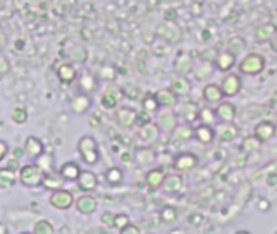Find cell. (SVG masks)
<instances>
[{
	"instance_id": "obj_32",
	"label": "cell",
	"mask_w": 277,
	"mask_h": 234,
	"mask_svg": "<svg viewBox=\"0 0 277 234\" xmlns=\"http://www.w3.org/2000/svg\"><path fill=\"white\" fill-rule=\"evenodd\" d=\"M163 181H165V172H163V169H152L147 172V182L152 187L162 185Z\"/></svg>"
},
{
	"instance_id": "obj_27",
	"label": "cell",
	"mask_w": 277,
	"mask_h": 234,
	"mask_svg": "<svg viewBox=\"0 0 277 234\" xmlns=\"http://www.w3.org/2000/svg\"><path fill=\"white\" fill-rule=\"evenodd\" d=\"M17 182V172L10 171L8 167H0V189L8 190L15 185Z\"/></svg>"
},
{
	"instance_id": "obj_30",
	"label": "cell",
	"mask_w": 277,
	"mask_h": 234,
	"mask_svg": "<svg viewBox=\"0 0 277 234\" xmlns=\"http://www.w3.org/2000/svg\"><path fill=\"white\" fill-rule=\"evenodd\" d=\"M78 82H80V88H82L83 93L93 91V90H95V86H96L95 77H93V75H90V73H87V72H83V73L80 75Z\"/></svg>"
},
{
	"instance_id": "obj_37",
	"label": "cell",
	"mask_w": 277,
	"mask_h": 234,
	"mask_svg": "<svg viewBox=\"0 0 277 234\" xmlns=\"http://www.w3.org/2000/svg\"><path fill=\"white\" fill-rule=\"evenodd\" d=\"M98 78H101V80H114L116 78V68L111 67V65H103V67L98 70Z\"/></svg>"
},
{
	"instance_id": "obj_29",
	"label": "cell",
	"mask_w": 277,
	"mask_h": 234,
	"mask_svg": "<svg viewBox=\"0 0 277 234\" xmlns=\"http://www.w3.org/2000/svg\"><path fill=\"white\" fill-rule=\"evenodd\" d=\"M10 119H12V122H15L18 125L26 124L28 122V111L21 106L13 107V109L10 111Z\"/></svg>"
},
{
	"instance_id": "obj_51",
	"label": "cell",
	"mask_w": 277,
	"mask_h": 234,
	"mask_svg": "<svg viewBox=\"0 0 277 234\" xmlns=\"http://www.w3.org/2000/svg\"><path fill=\"white\" fill-rule=\"evenodd\" d=\"M272 23H274V25L277 26V12L274 13V15H272Z\"/></svg>"
},
{
	"instance_id": "obj_26",
	"label": "cell",
	"mask_w": 277,
	"mask_h": 234,
	"mask_svg": "<svg viewBox=\"0 0 277 234\" xmlns=\"http://www.w3.org/2000/svg\"><path fill=\"white\" fill-rule=\"evenodd\" d=\"M227 50L238 57V55H241V54L246 50V41L243 39L241 36H233V37H230L228 43H227Z\"/></svg>"
},
{
	"instance_id": "obj_20",
	"label": "cell",
	"mask_w": 277,
	"mask_h": 234,
	"mask_svg": "<svg viewBox=\"0 0 277 234\" xmlns=\"http://www.w3.org/2000/svg\"><path fill=\"white\" fill-rule=\"evenodd\" d=\"M173 165H175L178 171H189L197 165V158L191 153H183V154H178Z\"/></svg>"
},
{
	"instance_id": "obj_53",
	"label": "cell",
	"mask_w": 277,
	"mask_h": 234,
	"mask_svg": "<svg viewBox=\"0 0 277 234\" xmlns=\"http://www.w3.org/2000/svg\"><path fill=\"white\" fill-rule=\"evenodd\" d=\"M240 234H246V233H240Z\"/></svg>"
},
{
	"instance_id": "obj_28",
	"label": "cell",
	"mask_w": 277,
	"mask_h": 234,
	"mask_svg": "<svg viewBox=\"0 0 277 234\" xmlns=\"http://www.w3.org/2000/svg\"><path fill=\"white\" fill-rule=\"evenodd\" d=\"M194 137L199 140L203 145H209L214 140V130H212L210 125L203 124V125H199V127L194 130Z\"/></svg>"
},
{
	"instance_id": "obj_22",
	"label": "cell",
	"mask_w": 277,
	"mask_h": 234,
	"mask_svg": "<svg viewBox=\"0 0 277 234\" xmlns=\"http://www.w3.org/2000/svg\"><path fill=\"white\" fill-rule=\"evenodd\" d=\"M60 176L64 177L65 181H77L78 179V176H80V166L77 165V163H74V161H69V163H64L62 166H60Z\"/></svg>"
},
{
	"instance_id": "obj_4",
	"label": "cell",
	"mask_w": 277,
	"mask_h": 234,
	"mask_svg": "<svg viewBox=\"0 0 277 234\" xmlns=\"http://www.w3.org/2000/svg\"><path fill=\"white\" fill-rule=\"evenodd\" d=\"M157 33H158V36H160L163 41H166V43H171V44L180 43L181 36H183L180 26H176L173 21H165L162 26H158Z\"/></svg>"
},
{
	"instance_id": "obj_24",
	"label": "cell",
	"mask_w": 277,
	"mask_h": 234,
	"mask_svg": "<svg viewBox=\"0 0 277 234\" xmlns=\"http://www.w3.org/2000/svg\"><path fill=\"white\" fill-rule=\"evenodd\" d=\"M155 96H157L160 106L170 107V106H175L178 102V95L171 91V88H163V90H158L157 93H155Z\"/></svg>"
},
{
	"instance_id": "obj_2",
	"label": "cell",
	"mask_w": 277,
	"mask_h": 234,
	"mask_svg": "<svg viewBox=\"0 0 277 234\" xmlns=\"http://www.w3.org/2000/svg\"><path fill=\"white\" fill-rule=\"evenodd\" d=\"M46 172L36 165H25L21 166L20 172H18V181L25 187H39L43 185Z\"/></svg>"
},
{
	"instance_id": "obj_10",
	"label": "cell",
	"mask_w": 277,
	"mask_h": 234,
	"mask_svg": "<svg viewBox=\"0 0 277 234\" xmlns=\"http://www.w3.org/2000/svg\"><path fill=\"white\" fill-rule=\"evenodd\" d=\"M90 107H92V98L88 93H78L70 101V109L77 116H83Z\"/></svg>"
},
{
	"instance_id": "obj_52",
	"label": "cell",
	"mask_w": 277,
	"mask_h": 234,
	"mask_svg": "<svg viewBox=\"0 0 277 234\" xmlns=\"http://www.w3.org/2000/svg\"><path fill=\"white\" fill-rule=\"evenodd\" d=\"M21 234H33V233H21Z\"/></svg>"
},
{
	"instance_id": "obj_33",
	"label": "cell",
	"mask_w": 277,
	"mask_h": 234,
	"mask_svg": "<svg viewBox=\"0 0 277 234\" xmlns=\"http://www.w3.org/2000/svg\"><path fill=\"white\" fill-rule=\"evenodd\" d=\"M160 125L168 132H171V130H176L178 127V122H176V116L173 114V112H165L162 117H160Z\"/></svg>"
},
{
	"instance_id": "obj_34",
	"label": "cell",
	"mask_w": 277,
	"mask_h": 234,
	"mask_svg": "<svg viewBox=\"0 0 277 234\" xmlns=\"http://www.w3.org/2000/svg\"><path fill=\"white\" fill-rule=\"evenodd\" d=\"M33 234H54V226L48 219H39L33 226Z\"/></svg>"
},
{
	"instance_id": "obj_38",
	"label": "cell",
	"mask_w": 277,
	"mask_h": 234,
	"mask_svg": "<svg viewBox=\"0 0 277 234\" xmlns=\"http://www.w3.org/2000/svg\"><path fill=\"white\" fill-rule=\"evenodd\" d=\"M158 106H160V102H158L157 96H155V95H147L144 98V109L147 112L158 111Z\"/></svg>"
},
{
	"instance_id": "obj_36",
	"label": "cell",
	"mask_w": 277,
	"mask_h": 234,
	"mask_svg": "<svg viewBox=\"0 0 277 234\" xmlns=\"http://www.w3.org/2000/svg\"><path fill=\"white\" fill-rule=\"evenodd\" d=\"M135 160H137L140 165H150V163H153L155 161V154L152 150H148V148H142V150H139L137 151V156H135Z\"/></svg>"
},
{
	"instance_id": "obj_41",
	"label": "cell",
	"mask_w": 277,
	"mask_h": 234,
	"mask_svg": "<svg viewBox=\"0 0 277 234\" xmlns=\"http://www.w3.org/2000/svg\"><path fill=\"white\" fill-rule=\"evenodd\" d=\"M163 185H165L166 190H178L181 187V177L180 176H170L163 181Z\"/></svg>"
},
{
	"instance_id": "obj_6",
	"label": "cell",
	"mask_w": 277,
	"mask_h": 234,
	"mask_svg": "<svg viewBox=\"0 0 277 234\" xmlns=\"http://www.w3.org/2000/svg\"><path fill=\"white\" fill-rule=\"evenodd\" d=\"M220 86H222V91L225 96H228V98L237 96L241 90V77L237 73H228L227 77H223Z\"/></svg>"
},
{
	"instance_id": "obj_39",
	"label": "cell",
	"mask_w": 277,
	"mask_h": 234,
	"mask_svg": "<svg viewBox=\"0 0 277 234\" xmlns=\"http://www.w3.org/2000/svg\"><path fill=\"white\" fill-rule=\"evenodd\" d=\"M183 114H185V119L187 122H192L196 117H199V111H197V107L192 104V102H187V104H185V107H183Z\"/></svg>"
},
{
	"instance_id": "obj_8",
	"label": "cell",
	"mask_w": 277,
	"mask_h": 234,
	"mask_svg": "<svg viewBox=\"0 0 277 234\" xmlns=\"http://www.w3.org/2000/svg\"><path fill=\"white\" fill-rule=\"evenodd\" d=\"M55 75H57L60 83H64V85H70V83H74L75 80H77L78 72H77V68H75V64L64 62V64L59 65L57 70H55Z\"/></svg>"
},
{
	"instance_id": "obj_25",
	"label": "cell",
	"mask_w": 277,
	"mask_h": 234,
	"mask_svg": "<svg viewBox=\"0 0 277 234\" xmlns=\"http://www.w3.org/2000/svg\"><path fill=\"white\" fill-rule=\"evenodd\" d=\"M75 207L77 210L83 215H90L96 210V200L90 197V195H82L80 199L77 200V203H75Z\"/></svg>"
},
{
	"instance_id": "obj_5",
	"label": "cell",
	"mask_w": 277,
	"mask_h": 234,
	"mask_svg": "<svg viewBox=\"0 0 277 234\" xmlns=\"http://www.w3.org/2000/svg\"><path fill=\"white\" fill-rule=\"evenodd\" d=\"M49 203L57 210H67L74 205V195L64 189L54 190L53 195L49 197Z\"/></svg>"
},
{
	"instance_id": "obj_11",
	"label": "cell",
	"mask_w": 277,
	"mask_h": 234,
	"mask_svg": "<svg viewBox=\"0 0 277 234\" xmlns=\"http://www.w3.org/2000/svg\"><path fill=\"white\" fill-rule=\"evenodd\" d=\"M235 64H237V55H233L228 50H223V52H219L214 59V65L215 68L220 70V72H230Z\"/></svg>"
},
{
	"instance_id": "obj_1",
	"label": "cell",
	"mask_w": 277,
	"mask_h": 234,
	"mask_svg": "<svg viewBox=\"0 0 277 234\" xmlns=\"http://www.w3.org/2000/svg\"><path fill=\"white\" fill-rule=\"evenodd\" d=\"M264 68H266V57L261 54H258V52L246 54L245 57L240 60V64H238V70H240V73L250 75V77L259 75Z\"/></svg>"
},
{
	"instance_id": "obj_47",
	"label": "cell",
	"mask_w": 277,
	"mask_h": 234,
	"mask_svg": "<svg viewBox=\"0 0 277 234\" xmlns=\"http://www.w3.org/2000/svg\"><path fill=\"white\" fill-rule=\"evenodd\" d=\"M8 151H10V147H8V143L5 142V140H0V163L5 160V156L8 154Z\"/></svg>"
},
{
	"instance_id": "obj_19",
	"label": "cell",
	"mask_w": 277,
	"mask_h": 234,
	"mask_svg": "<svg viewBox=\"0 0 277 234\" xmlns=\"http://www.w3.org/2000/svg\"><path fill=\"white\" fill-rule=\"evenodd\" d=\"M276 33H277V26L274 23H264V25H259L256 28L255 36L259 43H269Z\"/></svg>"
},
{
	"instance_id": "obj_21",
	"label": "cell",
	"mask_w": 277,
	"mask_h": 234,
	"mask_svg": "<svg viewBox=\"0 0 277 234\" xmlns=\"http://www.w3.org/2000/svg\"><path fill=\"white\" fill-rule=\"evenodd\" d=\"M64 177L60 176L59 171H51L48 174L44 176V181H43V187L44 189H49V190H59L62 189V184H64Z\"/></svg>"
},
{
	"instance_id": "obj_50",
	"label": "cell",
	"mask_w": 277,
	"mask_h": 234,
	"mask_svg": "<svg viewBox=\"0 0 277 234\" xmlns=\"http://www.w3.org/2000/svg\"><path fill=\"white\" fill-rule=\"evenodd\" d=\"M0 234H8V228H7V224L0 223Z\"/></svg>"
},
{
	"instance_id": "obj_43",
	"label": "cell",
	"mask_w": 277,
	"mask_h": 234,
	"mask_svg": "<svg viewBox=\"0 0 277 234\" xmlns=\"http://www.w3.org/2000/svg\"><path fill=\"white\" fill-rule=\"evenodd\" d=\"M8 72H10V60H8L5 54L0 52V80H2L5 75H8Z\"/></svg>"
},
{
	"instance_id": "obj_17",
	"label": "cell",
	"mask_w": 277,
	"mask_h": 234,
	"mask_svg": "<svg viewBox=\"0 0 277 234\" xmlns=\"http://www.w3.org/2000/svg\"><path fill=\"white\" fill-rule=\"evenodd\" d=\"M77 182H78V187H80L82 190L90 192L93 189H96L98 177H96L95 172H92V171H82L80 176H78Z\"/></svg>"
},
{
	"instance_id": "obj_42",
	"label": "cell",
	"mask_w": 277,
	"mask_h": 234,
	"mask_svg": "<svg viewBox=\"0 0 277 234\" xmlns=\"http://www.w3.org/2000/svg\"><path fill=\"white\" fill-rule=\"evenodd\" d=\"M215 112L214 111H210L209 107H204V109H201L199 111V117H201V120L205 124V125H210L215 120Z\"/></svg>"
},
{
	"instance_id": "obj_49",
	"label": "cell",
	"mask_w": 277,
	"mask_h": 234,
	"mask_svg": "<svg viewBox=\"0 0 277 234\" xmlns=\"http://www.w3.org/2000/svg\"><path fill=\"white\" fill-rule=\"evenodd\" d=\"M269 48L272 49V52L277 54V33L274 36H272V39L269 41Z\"/></svg>"
},
{
	"instance_id": "obj_16",
	"label": "cell",
	"mask_w": 277,
	"mask_h": 234,
	"mask_svg": "<svg viewBox=\"0 0 277 234\" xmlns=\"http://www.w3.org/2000/svg\"><path fill=\"white\" fill-rule=\"evenodd\" d=\"M214 68H215V65L212 60H201V62H197L194 65L192 73L196 75L197 80H207L210 75L214 73Z\"/></svg>"
},
{
	"instance_id": "obj_48",
	"label": "cell",
	"mask_w": 277,
	"mask_h": 234,
	"mask_svg": "<svg viewBox=\"0 0 277 234\" xmlns=\"http://www.w3.org/2000/svg\"><path fill=\"white\" fill-rule=\"evenodd\" d=\"M7 43H8V37H7V33L3 28H0V50H3L7 48Z\"/></svg>"
},
{
	"instance_id": "obj_45",
	"label": "cell",
	"mask_w": 277,
	"mask_h": 234,
	"mask_svg": "<svg viewBox=\"0 0 277 234\" xmlns=\"http://www.w3.org/2000/svg\"><path fill=\"white\" fill-rule=\"evenodd\" d=\"M237 134H238V129H235L228 124L222 132V135H220V138H222L223 142H230V140H233L235 137H237Z\"/></svg>"
},
{
	"instance_id": "obj_46",
	"label": "cell",
	"mask_w": 277,
	"mask_h": 234,
	"mask_svg": "<svg viewBox=\"0 0 277 234\" xmlns=\"http://www.w3.org/2000/svg\"><path fill=\"white\" fill-rule=\"evenodd\" d=\"M5 167H8V169L13 171V172H20V169H21L20 160H18V158H12V160H8V161H7Z\"/></svg>"
},
{
	"instance_id": "obj_35",
	"label": "cell",
	"mask_w": 277,
	"mask_h": 234,
	"mask_svg": "<svg viewBox=\"0 0 277 234\" xmlns=\"http://www.w3.org/2000/svg\"><path fill=\"white\" fill-rule=\"evenodd\" d=\"M106 181L110 182V184H121L123 182V171L119 169V167H111V169L106 171Z\"/></svg>"
},
{
	"instance_id": "obj_3",
	"label": "cell",
	"mask_w": 277,
	"mask_h": 234,
	"mask_svg": "<svg viewBox=\"0 0 277 234\" xmlns=\"http://www.w3.org/2000/svg\"><path fill=\"white\" fill-rule=\"evenodd\" d=\"M77 150L80 153L82 160L87 163V165H96L100 161V151H98V143L96 140L90 137V135H83V137L78 140Z\"/></svg>"
},
{
	"instance_id": "obj_31",
	"label": "cell",
	"mask_w": 277,
	"mask_h": 234,
	"mask_svg": "<svg viewBox=\"0 0 277 234\" xmlns=\"http://www.w3.org/2000/svg\"><path fill=\"white\" fill-rule=\"evenodd\" d=\"M35 161H36V165L46 172V174H48V172H51V171H54V158L51 156V154L43 153V154H41V156L37 158V160H35Z\"/></svg>"
},
{
	"instance_id": "obj_18",
	"label": "cell",
	"mask_w": 277,
	"mask_h": 234,
	"mask_svg": "<svg viewBox=\"0 0 277 234\" xmlns=\"http://www.w3.org/2000/svg\"><path fill=\"white\" fill-rule=\"evenodd\" d=\"M276 134V127L272 122H267V120H264V122L258 124L256 129H255V137L259 140V142H267V140H271L272 137H274Z\"/></svg>"
},
{
	"instance_id": "obj_44",
	"label": "cell",
	"mask_w": 277,
	"mask_h": 234,
	"mask_svg": "<svg viewBox=\"0 0 277 234\" xmlns=\"http://www.w3.org/2000/svg\"><path fill=\"white\" fill-rule=\"evenodd\" d=\"M175 135L178 138H181V140H189L192 135H194V130H192L191 127H178L176 130H175Z\"/></svg>"
},
{
	"instance_id": "obj_23",
	"label": "cell",
	"mask_w": 277,
	"mask_h": 234,
	"mask_svg": "<svg viewBox=\"0 0 277 234\" xmlns=\"http://www.w3.org/2000/svg\"><path fill=\"white\" fill-rule=\"evenodd\" d=\"M116 119L123 127H130V125L135 124V120H137V112L132 111L130 107H121L116 114Z\"/></svg>"
},
{
	"instance_id": "obj_12",
	"label": "cell",
	"mask_w": 277,
	"mask_h": 234,
	"mask_svg": "<svg viewBox=\"0 0 277 234\" xmlns=\"http://www.w3.org/2000/svg\"><path fill=\"white\" fill-rule=\"evenodd\" d=\"M65 55H67L69 62L72 64H85L88 60V50L82 44H70Z\"/></svg>"
},
{
	"instance_id": "obj_7",
	"label": "cell",
	"mask_w": 277,
	"mask_h": 234,
	"mask_svg": "<svg viewBox=\"0 0 277 234\" xmlns=\"http://www.w3.org/2000/svg\"><path fill=\"white\" fill-rule=\"evenodd\" d=\"M175 70L178 75H185V77H187L189 73H192V70H194V59H192V55L189 52H181L176 55L175 59Z\"/></svg>"
},
{
	"instance_id": "obj_15",
	"label": "cell",
	"mask_w": 277,
	"mask_h": 234,
	"mask_svg": "<svg viewBox=\"0 0 277 234\" xmlns=\"http://www.w3.org/2000/svg\"><path fill=\"white\" fill-rule=\"evenodd\" d=\"M215 114H217V117L220 120H223V122L230 124L232 120L235 119V114H237V109H235L233 102L230 101H222L219 102L217 109H215Z\"/></svg>"
},
{
	"instance_id": "obj_9",
	"label": "cell",
	"mask_w": 277,
	"mask_h": 234,
	"mask_svg": "<svg viewBox=\"0 0 277 234\" xmlns=\"http://www.w3.org/2000/svg\"><path fill=\"white\" fill-rule=\"evenodd\" d=\"M23 150H25V156L30 158V160H37L41 154L44 153V143L41 142L37 137H28L25 140V145H23Z\"/></svg>"
},
{
	"instance_id": "obj_13",
	"label": "cell",
	"mask_w": 277,
	"mask_h": 234,
	"mask_svg": "<svg viewBox=\"0 0 277 234\" xmlns=\"http://www.w3.org/2000/svg\"><path fill=\"white\" fill-rule=\"evenodd\" d=\"M223 91H222V86L220 85H215V83H209V85L204 86V91H203V98L210 104H219V102L223 101Z\"/></svg>"
},
{
	"instance_id": "obj_14",
	"label": "cell",
	"mask_w": 277,
	"mask_h": 234,
	"mask_svg": "<svg viewBox=\"0 0 277 234\" xmlns=\"http://www.w3.org/2000/svg\"><path fill=\"white\" fill-rule=\"evenodd\" d=\"M170 88L173 93H176L178 96H185V95H189L191 93V82L189 78L185 77V75H178L176 78H173L171 83H170Z\"/></svg>"
},
{
	"instance_id": "obj_40",
	"label": "cell",
	"mask_w": 277,
	"mask_h": 234,
	"mask_svg": "<svg viewBox=\"0 0 277 234\" xmlns=\"http://www.w3.org/2000/svg\"><path fill=\"white\" fill-rule=\"evenodd\" d=\"M101 106L105 109H114L117 106V98L112 95V93H105L101 98Z\"/></svg>"
}]
</instances>
